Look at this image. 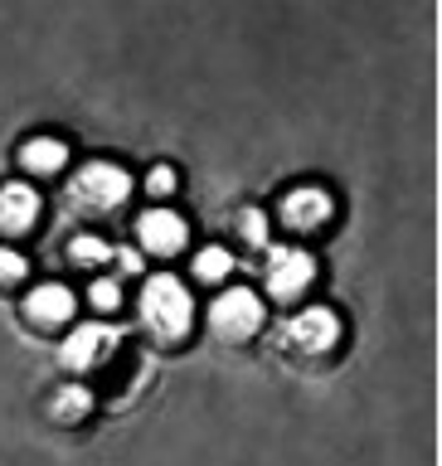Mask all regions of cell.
Returning <instances> with one entry per match:
<instances>
[{
  "label": "cell",
  "mask_w": 442,
  "mask_h": 466,
  "mask_svg": "<svg viewBox=\"0 0 442 466\" xmlns=\"http://www.w3.org/2000/svg\"><path fill=\"white\" fill-rule=\"evenodd\" d=\"M87 301H93L98 311H117V301H122V287H117L112 277H98V282L87 287Z\"/></svg>",
  "instance_id": "cell-15"
},
{
  "label": "cell",
  "mask_w": 442,
  "mask_h": 466,
  "mask_svg": "<svg viewBox=\"0 0 442 466\" xmlns=\"http://www.w3.org/2000/svg\"><path fill=\"white\" fill-rule=\"evenodd\" d=\"M141 316H146V326H151L156 335H166V340L185 335V330H190V320H195V301H190V287L180 282V277H170V272L151 277V282L141 287Z\"/></svg>",
  "instance_id": "cell-1"
},
{
  "label": "cell",
  "mask_w": 442,
  "mask_h": 466,
  "mask_svg": "<svg viewBox=\"0 0 442 466\" xmlns=\"http://www.w3.org/2000/svg\"><path fill=\"white\" fill-rule=\"evenodd\" d=\"M210 320H214V330L224 335V340H248V335L262 326V301L248 287H233L210 306Z\"/></svg>",
  "instance_id": "cell-4"
},
{
  "label": "cell",
  "mask_w": 442,
  "mask_h": 466,
  "mask_svg": "<svg viewBox=\"0 0 442 466\" xmlns=\"http://www.w3.org/2000/svg\"><path fill=\"white\" fill-rule=\"evenodd\" d=\"M73 204L78 209H93V214H108L117 209L127 195H131V175L122 166H112V160H93V166H83L73 175Z\"/></svg>",
  "instance_id": "cell-2"
},
{
  "label": "cell",
  "mask_w": 442,
  "mask_h": 466,
  "mask_svg": "<svg viewBox=\"0 0 442 466\" xmlns=\"http://www.w3.org/2000/svg\"><path fill=\"white\" fill-rule=\"evenodd\" d=\"M117 345V330L102 326V320H87L64 340V364L68 370H93V364L108 360V350Z\"/></svg>",
  "instance_id": "cell-6"
},
{
  "label": "cell",
  "mask_w": 442,
  "mask_h": 466,
  "mask_svg": "<svg viewBox=\"0 0 442 466\" xmlns=\"http://www.w3.org/2000/svg\"><path fill=\"white\" fill-rule=\"evenodd\" d=\"M87 408H93V389L68 384V389H58V393H54V418H58V422H78Z\"/></svg>",
  "instance_id": "cell-12"
},
{
  "label": "cell",
  "mask_w": 442,
  "mask_h": 466,
  "mask_svg": "<svg viewBox=\"0 0 442 466\" xmlns=\"http://www.w3.org/2000/svg\"><path fill=\"white\" fill-rule=\"evenodd\" d=\"M137 233H141V243L151 248V253H160V258L180 253V248L190 243L185 218H180V214H170V209H146V214L137 218Z\"/></svg>",
  "instance_id": "cell-7"
},
{
  "label": "cell",
  "mask_w": 442,
  "mask_h": 466,
  "mask_svg": "<svg viewBox=\"0 0 442 466\" xmlns=\"http://www.w3.org/2000/svg\"><path fill=\"white\" fill-rule=\"evenodd\" d=\"M73 262H83V268H98V262H108L112 258V248L102 243V238H93V233H83V238H73Z\"/></svg>",
  "instance_id": "cell-14"
},
{
  "label": "cell",
  "mask_w": 442,
  "mask_h": 466,
  "mask_svg": "<svg viewBox=\"0 0 442 466\" xmlns=\"http://www.w3.org/2000/svg\"><path fill=\"white\" fill-rule=\"evenodd\" d=\"M239 228L248 243H268V218H262V209H243L239 214Z\"/></svg>",
  "instance_id": "cell-16"
},
{
  "label": "cell",
  "mask_w": 442,
  "mask_h": 466,
  "mask_svg": "<svg viewBox=\"0 0 442 466\" xmlns=\"http://www.w3.org/2000/svg\"><path fill=\"white\" fill-rule=\"evenodd\" d=\"M39 218V195L20 180L0 185V233H25Z\"/></svg>",
  "instance_id": "cell-10"
},
{
  "label": "cell",
  "mask_w": 442,
  "mask_h": 466,
  "mask_svg": "<svg viewBox=\"0 0 442 466\" xmlns=\"http://www.w3.org/2000/svg\"><path fill=\"white\" fill-rule=\"evenodd\" d=\"M146 189H151V195H170V189H175V170L170 166H156L151 175H146Z\"/></svg>",
  "instance_id": "cell-18"
},
{
  "label": "cell",
  "mask_w": 442,
  "mask_h": 466,
  "mask_svg": "<svg viewBox=\"0 0 442 466\" xmlns=\"http://www.w3.org/2000/svg\"><path fill=\"white\" fill-rule=\"evenodd\" d=\"M117 262H122V268H127V272H141V258H137V253H131V248H122V253H117Z\"/></svg>",
  "instance_id": "cell-19"
},
{
  "label": "cell",
  "mask_w": 442,
  "mask_h": 466,
  "mask_svg": "<svg viewBox=\"0 0 442 466\" xmlns=\"http://www.w3.org/2000/svg\"><path fill=\"white\" fill-rule=\"evenodd\" d=\"M316 277V258L306 248H272L268 253V291L277 301H292L312 287Z\"/></svg>",
  "instance_id": "cell-3"
},
{
  "label": "cell",
  "mask_w": 442,
  "mask_h": 466,
  "mask_svg": "<svg viewBox=\"0 0 442 466\" xmlns=\"http://www.w3.org/2000/svg\"><path fill=\"white\" fill-rule=\"evenodd\" d=\"M283 218L292 228H321L331 218V195L326 189H316V185H302V189H292V195L283 199Z\"/></svg>",
  "instance_id": "cell-8"
},
{
  "label": "cell",
  "mask_w": 442,
  "mask_h": 466,
  "mask_svg": "<svg viewBox=\"0 0 442 466\" xmlns=\"http://www.w3.org/2000/svg\"><path fill=\"white\" fill-rule=\"evenodd\" d=\"M283 340H292L302 355H326V350L341 340V320H335V311H326V306H312V311H302L292 320Z\"/></svg>",
  "instance_id": "cell-5"
},
{
  "label": "cell",
  "mask_w": 442,
  "mask_h": 466,
  "mask_svg": "<svg viewBox=\"0 0 442 466\" xmlns=\"http://www.w3.org/2000/svg\"><path fill=\"white\" fill-rule=\"evenodd\" d=\"M20 277H25V258L15 253V248H0V287L20 282Z\"/></svg>",
  "instance_id": "cell-17"
},
{
  "label": "cell",
  "mask_w": 442,
  "mask_h": 466,
  "mask_svg": "<svg viewBox=\"0 0 442 466\" xmlns=\"http://www.w3.org/2000/svg\"><path fill=\"white\" fill-rule=\"evenodd\" d=\"M229 272H233L229 248H204V253L195 258V277H200V282H224Z\"/></svg>",
  "instance_id": "cell-13"
},
{
  "label": "cell",
  "mask_w": 442,
  "mask_h": 466,
  "mask_svg": "<svg viewBox=\"0 0 442 466\" xmlns=\"http://www.w3.org/2000/svg\"><path fill=\"white\" fill-rule=\"evenodd\" d=\"M64 160H68V146H64V141H54V137H35V141H25V146H20V166H25V170H35V175L64 170Z\"/></svg>",
  "instance_id": "cell-11"
},
{
  "label": "cell",
  "mask_w": 442,
  "mask_h": 466,
  "mask_svg": "<svg viewBox=\"0 0 442 466\" xmlns=\"http://www.w3.org/2000/svg\"><path fill=\"white\" fill-rule=\"evenodd\" d=\"M25 311H29L35 326H49L54 330V326H64V320H73V291L64 282H44V287L29 291Z\"/></svg>",
  "instance_id": "cell-9"
}]
</instances>
